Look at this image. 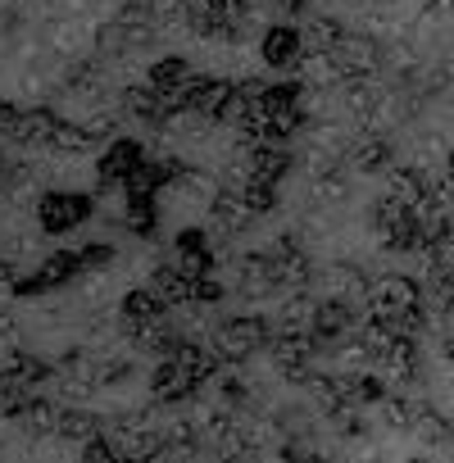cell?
<instances>
[{
  "label": "cell",
  "instance_id": "6da1fadb",
  "mask_svg": "<svg viewBox=\"0 0 454 463\" xmlns=\"http://www.w3.org/2000/svg\"><path fill=\"white\" fill-rule=\"evenodd\" d=\"M82 213H87V200H82V195H51L46 209H42V222H46L51 232H60V227L78 222Z\"/></svg>",
  "mask_w": 454,
  "mask_h": 463
},
{
  "label": "cell",
  "instance_id": "7a4b0ae2",
  "mask_svg": "<svg viewBox=\"0 0 454 463\" xmlns=\"http://www.w3.org/2000/svg\"><path fill=\"white\" fill-rule=\"evenodd\" d=\"M296 51H300V37H296L291 28H273V33H269V42H264V60H269V64H278V69H291Z\"/></svg>",
  "mask_w": 454,
  "mask_h": 463
}]
</instances>
